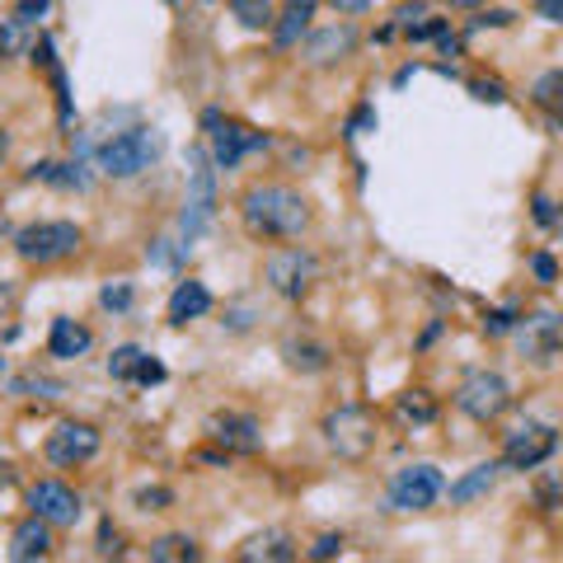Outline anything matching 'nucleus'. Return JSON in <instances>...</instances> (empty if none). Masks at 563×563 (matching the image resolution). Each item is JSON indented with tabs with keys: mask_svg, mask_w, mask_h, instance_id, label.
<instances>
[{
	"mask_svg": "<svg viewBox=\"0 0 563 563\" xmlns=\"http://www.w3.org/2000/svg\"><path fill=\"white\" fill-rule=\"evenodd\" d=\"M413 20H427V5H423V0H413V5H400V10H394V24H400V28H409Z\"/></svg>",
	"mask_w": 563,
	"mask_h": 563,
	"instance_id": "obj_39",
	"label": "nucleus"
},
{
	"mask_svg": "<svg viewBox=\"0 0 563 563\" xmlns=\"http://www.w3.org/2000/svg\"><path fill=\"white\" fill-rule=\"evenodd\" d=\"M334 554H343V536H334V531L310 544V559H334Z\"/></svg>",
	"mask_w": 563,
	"mask_h": 563,
	"instance_id": "obj_35",
	"label": "nucleus"
},
{
	"mask_svg": "<svg viewBox=\"0 0 563 563\" xmlns=\"http://www.w3.org/2000/svg\"><path fill=\"white\" fill-rule=\"evenodd\" d=\"M20 489V474H14V466H5V460H0V503H10V493ZM5 512V507H0Z\"/></svg>",
	"mask_w": 563,
	"mask_h": 563,
	"instance_id": "obj_38",
	"label": "nucleus"
},
{
	"mask_svg": "<svg viewBox=\"0 0 563 563\" xmlns=\"http://www.w3.org/2000/svg\"><path fill=\"white\" fill-rule=\"evenodd\" d=\"M531 99H536V108H544L554 123H563V66H554V71H544V76L536 80Z\"/></svg>",
	"mask_w": 563,
	"mask_h": 563,
	"instance_id": "obj_24",
	"label": "nucleus"
},
{
	"mask_svg": "<svg viewBox=\"0 0 563 563\" xmlns=\"http://www.w3.org/2000/svg\"><path fill=\"white\" fill-rule=\"evenodd\" d=\"M211 310V291L203 287V282H179L174 296H170V324H188V320H203V314Z\"/></svg>",
	"mask_w": 563,
	"mask_h": 563,
	"instance_id": "obj_19",
	"label": "nucleus"
},
{
	"mask_svg": "<svg viewBox=\"0 0 563 563\" xmlns=\"http://www.w3.org/2000/svg\"><path fill=\"white\" fill-rule=\"evenodd\" d=\"M507 24H512L507 10H489V14H479V20H470V28H507Z\"/></svg>",
	"mask_w": 563,
	"mask_h": 563,
	"instance_id": "obj_41",
	"label": "nucleus"
},
{
	"mask_svg": "<svg viewBox=\"0 0 563 563\" xmlns=\"http://www.w3.org/2000/svg\"><path fill=\"white\" fill-rule=\"evenodd\" d=\"M10 390H14V394H33V400H61V380H47V376H38V371L20 376Z\"/></svg>",
	"mask_w": 563,
	"mask_h": 563,
	"instance_id": "obj_28",
	"label": "nucleus"
},
{
	"mask_svg": "<svg viewBox=\"0 0 563 563\" xmlns=\"http://www.w3.org/2000/svg\"><path fill=\"white\" fill-rule=\"evenodd\" d=\"M28 507L38 512L43 521L61 526V531L80 521V493L71 484H61V479H38V484L28 489Z\"/></svg>",
	"mask_w": 563,
	"mask_h": 563,
	"instance_id": "obj_14",
	"label": "nucleus"
},
{
	"mask_svg": "<svg viewBox=\"0 0 563 563\" xmlns=\"http://www.w3.org/2000/svg\"><path fill=\"white\" fill-rule=\"evenodd\" d=\"M536 14L544 24H559L563 28V0H536Z\"/></svg>",
	"mask_w": 563,
	"mask_h": 563,
	"instance_id": "obj_40",
	"label": "nucleus"
},
{
	"mask_svg": "<svg viewBox=\"0 0 563 563\" xmlns=\"http://www.w3.org/2000/svg\"><path fill=\"white\" fill-rule=\"evenodd\" d=\"M207 437L221 446L226 456H258L263 451V427L250 413H211Z\"/></svg>",
	"mask_w": 563,
	"mask_h": 563,
	"instance_id": "obj_13",
	"label": "nucleus"
},
{
	"mask_svg": "<svg viewBox=\"0 0 563 563\" xmlns=\"http://www.w3.org/2000/svg\"><path fill=\"white\" fill-rule=\"evenodd\" d=\"M146 357H151V353H141L137 343L113 347V357H108V376H113V380H123V386H137V380H141V367H146Z\"/></svg>",
	"mask_w": 563,
	"mask_h": 563,
	"instance_id": "obj_25",
	"label": "nucleus"
},
{
	"mask_svg": "<svg viewBox=\"0 0 563 563\" xmlns=\"http://www.w3.org/2000/svg\"><path fill=\"white\" fill-rule=\"evenodd\" d=\"M230 14H235V24L240 28H250V33H263V28H273V0H230Z\"/></svg>",
	"mask_w": 563,
	"mask_h": 563,
	"instance_id": "obj_26",
	"label": "nucleus"
},
{
	"mask_svg": "<svg viewBox=\"0 0 563 563\" xmlns=\"http://www.w3.org/2000/svg\"><path fill=\"white\" fill-rule=\"evenodd\" d=\"M244 563H291L296 559V540L287 531H258L240 544Z\"/></svg>",
	"mask_w": 563,
	"mask_h": 563,
	"instance_id": "obj_17",
	"label": "nucleus"
},
{
	"mask_svg": "<svg viewBox=\"0 0 563 563\" xmlns=\"http://www.w3.org/2000/svg\"><path fill=\"white\" fill-rule=\"evenodd\" d=\"M240 221L254 240H301L310 230V203L287 184H250L240 193Z\"/></svg>",
	"mask_w": 563,
	"mask_h": 563,
	"instance_id": "obj_1",
	"label": "nucleus"
},
{
	"mask_svg": "<svg viewBox=\"0 0 563 563\" xmlns=\"http://www.w3.org/2000/svg\"><path fill=\"white\" fill-rule=\"evenodd\" d=\"M287 5H291V10H310V14H314V5H320V0H287Z\"/></svg>",
	"mask_w": 563,
	"mask_h": 563,
	"instance_id": "obj_45",
	"label": "nucleus"
},
{
	"mask_svg": "<svg viewBox=\"0 0 563 563\" xmlns=\"http://www.w3.org/2000/svg\"><path fill=\"white\" fill-rule=\"evenodd\" d=\"M470 90H474V99H479V104H503V99H507L498 80H474Z\"/></svg>",
	"mask_w": 563,
	"mask_h": 563,
	"instance_id": "obj_36",
	"label": "nucleus"
},
{
	"mask_svg": "<svg viewBox=\"0 0 563 563\" xmlns=\"http://www.w3.org/2000/svg\"><path fill=\"white\" fill-rule=\"evenodd\" d=\"M451 10H479V5H489V0H446Z\"/></svg>",
	"mask_w": 563,
	"mask_h": 563,
	"instance_id": "obj_44",
	"label": "nucleus"
},
{
	"mask_svg": "<svg viewBox=\"0 0 563 563\" xmlns=\"http://www.w3.org/2000/svg\"><path fill=\"white\" fill-rule=\"evenodd\" d=\"M263 282H268L282 301H301V296H310L314 282H320V258H314L310 250H301V244L273 250L268 258H263Z\"/></svg>",
	"mask_w": 563,
	"mask_h": 563,
	"instance_id": "obj_6",
	"label": "nucleus"
},
{
	"mask_svg": "<svg viewBox=\"0 0 563 563\" xmlns=\"http://www.w3.org/2000/svg\"><path fill=\"white\" fill-rule=\"evenodd\" d=\"M456 409L466 413V418H474V423H498L503 413L512 409L507 376H498V371H470L466 380H460V390H456Z\"/></svg>",
	"mask_w": 563,
	"mask_h": 563,
	"instance_id": "obj_8",
	"label": "nucleus"
},
{
	"mask_svg": "<svg viewBox=\"0 0 563 563\" xmlns=\"http://www.w3.org/2000/svg\"><path fill=\"white\" fill-rule=\"evenodd\" d=\"M188 203H184V217H179V235H184V244H193L197 235L207 230L211 211H217V160H211V151H188Z\"/></svg>",
	"mask_w": 563,
	"mask_h": 563,
	"instance_id": "obj_3",
	"label": "nucleus"
},
{
	"mask_svg": "<svg viewBox=\"0 0 563 563\" xmlns=\"http://www.w3.org/2000/svg\"><path fill=\"white\" fill-rule=\"evenodd\" d=\"M53 554V521H43L38 512H33L28 521L14 526V536H10V559L14 563H38Z\"/></svg>",
	"mask_w": 563,
	"mask_h": 563,
	"instance_id": "obj_16",
	"label": "nucleus"
},
{
	"mask_svg": "<svg viewBox=\"0 0 563 563\" xmlns=\"http://www.w3.org/2000/svg\"><path fill=\"white\" fill-rule=\"evenodd\" d=\"M536 503H540L544 512L563 507V470H544V474H536Z\"/></svg>",
	"mask_w": 563,
	"mask_h": 563,
	"instance_id": "obj_29",
	"label": "nucleus"
},
{
	"mask_svg": "<svg viewBox=\"0 0 563 563\" xmlns=\"http://www.w3.org/2000/svg\"><path fill=\"white\" fill-rule=\"evenodd\" d=\"M282 357H287L291 371H306V376H314V371L329 367V347L310 343V338H287V343H282Z\"/></svg>",
	"mask_w": 563,
	"mask_h": 563,
	"instance_id": "obj_22",
	"label": "nucleus"
},
{
	"mask_svg": "<svg viewBox=\"0 0 563 563\" xmlns=\"http://www.w3.org/2000/svg\"><path fill=\"white\" fill-rule=\"evenodd\" d=\"M536 221H540V226H554V230H563V211H559V207H554L544 193H536Z\"/></svg>",
	"mask_w": 563,
	"mask_h": 563,
	"instance_id": "obj_34",
	"label": "nucleus"
},
{
	"mask_svg": "<svg viewBox=\"0 0 563 563\" xmlns=\"http://www.w3.org/2000/svg\"><path fill=\"white\" fill-rule=\"evenodd\" d=\"M10 156V137H5V127H0V160Z\"/></svg>",
	"mask_w": 563,
	"mask_h": 563,
	"instance_id": "obj_46",
	"label": "nucleus"
},
{
	"mask_svg": "<svg viewBox=\"0 0 563 563\" xmlns=\"http://www.w3.org/2000/svg\"><path fill=\"white\" fill-rule=\"evenodd\" d=\"M441 493H446V479L437 466H404L390 479V507L394 512H427V507H437Z\"/></svg>",
	"mask_w": 563,
	"mask_h": 563,
	"instance_id": "obj_11",
	"label": "nucleus"
},
{
	"mask_svg": "<svg viewBox=\"0 0 563 563\" xmlns=\"http://www.w3.org/2000/svg\"><path fill=\"white\" fill-rule=\"evenodd\" d=\"M99 306H104V310H131V287H127V282H123V287H104V291H99Z\"/></svg>",
	"mask_w": 563,
	"mask_h": 563,
	"instance_id": "obj_32",
	"label": "nucleus"
},
{
	"mask_svg": "<svg viewBox=\"0 0 563 563\" xmlns=\"http://www.w3.org/2000/svg\"><path fill=\"white\" fill-rule=\"evenodd\" d=\"M90 343H94L90 329L61 314V320H53V334H47V353H53L57 361H76V357L90 353Z\"/></svg>",
	"mask_w": 563,
	"mask_h": 563,
	"instance_id": "obj_18",
	"label": "nucleus"
},
{
	"mask_svg": "<svg viewBox=\"0 0 563 563\" xmlns=\"http://www.w3.org/2000/svg\"><path fill=\"white\" fill-rule=\"evenodd\" d=\"M47 5H53V0H20V5H14L10 14H14V20H20V24H38L43 20V14H47Z\"/></svg>",
	"mask_w": 563,
	"mask_h": 563,
	"instance_id": "obj_33",
	"label": "nucleus"
},
{
	"mask_svg": "<svg viewBox=\"0 0 563 563\" xmlns=\"http://www.w3.org/2000/svg\"><path fill=\"white\" fill-rule=\"evenodd\" d=\"M99 446H104V437H99L94 423H57V433H47V446L43 456L53 460L57 470H76V466H90V460L99 456Z\"/></svg>",
	"mask_w": 563,
	"mask_h": 563,
	"instance_id": "obj_10",
	"label": "nucleus"
},
{
	"mask_svg": "<svg viewBox=\"0 0 563 563\" xmlns=\"http://www.w3.org/2000/svg\"><path fill=\"white\" fill-rule=\"evenodd\" d=\"M151 559L156 563H193V559H203V550H197L188 536H160L151 544Z\"/></svg>",
	"mask_w": 563,
	"mask_h": 563,
	"instance_id": "obj_27",
	"label": "nucleus"
},
{
	"mask_svg": "<svg viewBox=\"0 0 563 563\" xmlns=\"http://www.w3.org/2000/svg\"><path fill=\"white\" fill-rule=\"evenodd\" d=\"M517 338H521V357H531L536 367H550V361L563 353V314L536 310L531 320L517 324Z\"/></svg>",
	"mask_w": 563,
	"mask_h": 563,
	"instance_id": "obj_12",
	"label": "nucleus"
},
{
	"mask_svg": "<svg viewBox=\"0 0 563 563\" xmlns=\"http://www.w3.org/2000/svg\"><path fill=\"white\" fill-rule=\"evenodd\" d=\"M394 423H400V427H433L437 423V400L427 390L394 394Z\"/></svg>",
	"mask_w": 563,
	"mask_h": 563,
	"instance_id": "obj_20",
	"label": "nucleus"
},
{
	"mask_svg": "<svg viewBox=\"0 0 563 563\" xmlns=\"http://www.w3.org/2000/svg\"><path fill=\"white\" fill-rule=\"evenodd\" d=\"M554 446H559V433H554L550 423L526 418V423H517L503 437V466L507 470H540L544 460L554 456Z\"/></svg>",
	"mask_w": 563,
	"mask_h": 563,
	"instance_id": "obj_9",
	"label": "nucleus"
},
{
	"mask_svg": "<svg viewBox=\"0 0 563 563\" xmlns=\"http://www.w3.org/2000/svg\"><path fill=\"white\" fill-rule=\"evenodd\" d=\"M357 53V28L353 24H329V28H320V33H310L306 38V61L310 66H334V61H343V57H353Z\"/></svg>",
	"mask_w": 563,
	"mask_h": 563,
	"instance_id": "obj_15",
	"label": "nucleus"
},
{
	"mask_svg": "<svg viewBox=\"0 0 563 563\" xmlns=\"http://www.w3.org/2000/svg\"><path fill=\"white\" fill-rule=\"evenodd\" d=\"M329 5H334L343 20H353V14H367L371 10V0H329Z\"/></svg>",
	"mask_w": 563,
	"mask_h": 563,
	"instance_id": "obj_42",
	"label": "nucleus"
},
{
	"mask_svg": "<svg viewBox=\"0 0 563 563\" xmlns=\"http://www.w3.org/2000/svg\"><path fill=\"white\" fill-rule=\"evenodd\" d=\"M156 160H160V137L151 127L118 131L113 141L99 146V170H104L108 179H137V174L151 170Z\"/></svg>",
	"mask_w": 563,
	"mask_h": 563,
	"instance_id": "obj_4",
	"label": "nucleus"
},
{
	"mask_svg": "<svg viewBox=\"0 0 563 563\" xmlns=\"http://www.w3.org/2000/svg\"><path fill=\"white\" fill-rule=\"evenodd\" d=\"M99 554H123V536L118 531H108V526H104V540H99Z\"/></svg>",
	"mask_w": 563,
	"mask_h": 563,
	"instance_id": "obj_43",
	"label": "nucleus"
},
{
	"mask_svg": "<svg viewBox=\"0 0 563 563\" xmlns=\"http://www.w3.org/2000/svg\"><path fill=\"white\" fill-rule=\"evenodd\" d=\"M0 376H5V357H0Z\"/></svg>",
	"mask_w": 563,
	"mask_h": 563,
	"instance_id": "obj_47",
	"label": "nucleus"
},
{
	"mask_svg": "<svg viewBox=\"0 0 563 563\" xmlns=\"http://www.w3.org/2000/svg\"><path fill=\"white\" fill-rule=\"evenodd\" d=\"M493 484H498V466H493V460H489V466H474L466 479H456V484H451V503L456 507H470L479 498H489Z\"/></svg>",
	"mask_w": 563,
	"mask_h": 563,
	"instance_id": "obj_21",
	"label": "nucleus"
},
{
	"mask_svg": "<svg viewBox=\"0 0 563 563\" xmlns=\"http://www.w3.org/2000/svg\"><path fill=\"white\" fill-rule=\"evenodd\" d=\"M203 5H211V0H203Z\"/></svg>",
	"mask_w": 563,
	"mask_h": 563,
	"instance_id": "obj_48",
	"label": "nucleus"
},
{
	"mask_svg": "<svg viewBox=\"0 0 563 563\" xmlns=\"http://www.w3.org/2000/svg\"><path fill=\"white\" fill-rule=\"evenodd\" d=\"M531 273L544 282V287H550V282H559V263H554L550 254H536V258H531Z\"/></svg>",
	"mask_w": 563,
	"mask_h": 563,
	"instance_id": "obj_37",
	"label": "nucleus"
},
{
	"mask_svg": "<svg viewBox=\"0 0 563 563\" xmlns=\"http://www.w3.org/2000/svg\"><path fill=\"white\" fill-rule=\"evenodd\" d=\"M203 127H207V151H211V160H217V170H235L244 156H254V151H263V146H268V137H263V131L244 127V123H235V118H221L217 108L203 113Z\"/></svg>",
	"mask_w": 563,
	"mask_h": 563,
	"instance_id": "obj_7",
	"label": "nucleus"
},
{
	"mask_svg": "<svg viewBox=\"0 0 563 563\" xmlns=\"http://www.w3.org/2000/svg\"><path fill=\"white\" fill-rule=\"evenodd\" d=\"M517 324H521V314H517V310H507V306H503V310H489V314H484V334H489V338L517 334Z\"/></svg>",
	"mask_w": 563,
	"mask_h": 563,
	"instance_id": "obj_30",
	"label": "nucleus"
},
{
	"mask_svg": "<svg viewBox=\"0 0 563 563\" xmlns=\"http://www.w3.org/2000/svg\"><path fill=\"white\" fill-rule=\"evenodd\" d=\"M80 226L76 221H33L24 226L20 235H14V254H20L24 263H38V268H47V263H61L71 258L80 250Z\"/></svg>",
	"mask_w": 563,
	"mask_h": 563,
	"instance_id": "obj_5",
	"label": "nucleus"
},
{
	"mask_svg": "<svg viewBox=\"0 0 563 563\" xmlns=\"http://www.w3.org/2000/svg\"><path fill=\"white\" fill-rule=\"evenodd\" d=\"M324 441L338 460L357 466V460H367L376 451V413L367 404H338L324 418Z\"/></svg>",
	"mask_w": 563,
	"mask_h": 563,
	"instance_id": "obj_2",
	"label": "nucleus"
},
{
	"mask_svg": "<svg viewBox=\"0 0 563 563\" xmlns=\"http://www.w3.org/2000/svg\"><path fill=\"white\" fill-rule=\"evenodd\" d=\"M131 503H137L141 512H164L174 503V493L170 489H137V498H131Z\"/></svg>",
	"mask_w": 563,
	"mask_h": 563,
	"instance_id": "obj_31",
	"label": "nucleus"
},
{
	"mask_svg": "<svg viewBox=\"0 0 563 563\" xmlns=\"http://www.w3.org/2000/svg\"><path fill=\"white\" fill-rule=\"evenodd\" d=\"M306 28H310V10H291L287 5L273 20V47H277V53H291V47L306 38Z\"/></svg>",
	"mask_w": 563,
	"mask_h": 563,
	"instance_id": "obj_23",
	"label": "nucleus"
}]
</instances>
